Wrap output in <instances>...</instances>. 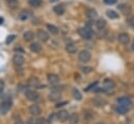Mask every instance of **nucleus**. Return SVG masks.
<instances>
[{
	"mask_svg": "<svg viewBox=\"0 0 134 124\" xmlns=\"http://www.w3.org/2000/svg\"><path fill=\"white\" fill-rule=\"evenodd\" d=\"M79 33H80V35H81L83 39H85V40H90V39L93 36V32L91 31V28H87V27H85V28H80V29H79Z\"/></svg>",
	"mask_w": 134,
	"mask_h": 124,
	"instance_id": "obj_1",
	"label": "nucleus"
},
{
	"mask_svg": "<svg viewBox=\"0 0 134 124\" xmlns=\"http://www.w3.org/2000/svg\"><path fill=\"white\" fill-rule=\"evenodd\" d=\"M12 106V101L10 100H4L0 103V115H5Z\"/></svg>",
	"mask_w": 134,
	"mask_h": 124,
	"instance_id": "obj_2",
	"label": "nucleus"
},
{
	"mask_svg": "<svg viewBox=\"0 0 134 124\" xmlns=\"http://www.w3.org/2000/svg\"><path fill=\"white\" fill-rule=\"evenodd\" d=\"M91 58V54L89 51L87 50H82L80 53H79V59L82 61V63H88Z\"/></svg>",
	"mask_w": 134,
	"mask_h": 124,
	"instance_id": "obj_3",
	"label": "nucleus"
},
{
	"mask_svg": "<svg viewBox=\"0 0 134 124\" xmlns=\"http://www.w3.org/2000/svg\"><path fill=\"white\" fill-rule=\"evenodd\" d=\"M25 96H26V98H27L28 100H30V101H36V100H38V98H39V94H38L37 92L32 91V90H27V91L25 92Z\"/></svg>",
	"mask_w": 134,
	"mask_h": 124,
	"instance_id": "obj_4",
	"label": "nucleus"
},
{
	"mask_svg": "<svg viewBox=\"0 0 134 124\" xmlns=\"http://www.w3.org/2000/svg\"><path fill=\"white\" fill-rule=\"evenodd\" d=\"M92 103H93L95 106L100 107V106H104V105L107 103V101H106V99H104L103 97H94V98L92 99Z\"/></svg>",
	"mask_w": 134,
	"mask_h": 124,
	"instance_id": "obj_5",
	"label": "nucleus"
},
{
	"mask_svg": "<svg viewBox=\"0 0 134 124\" xmlns=\"http://www.w3.org/2000/svg\"><path fill=\"white\" fill-rule=\"evenodd\" d=\"M131 106H132V105H125V104H119V105L116 107V110H117V113H118L119 115H125V114H127V113L130 110Z\"/></svg>",
	"mask_w": 134,
	"mask_h": 124,
	"instance_id": "obj_6",
	"label": "nucleus"
},
{
	"mask_svg": "<svg viewBox=\"0 0 134 124\" xmlns=\"http://www.w3.org/2000/svg\"><path fill=\"white\" fill-rule=\"evenodd\" d=\"M118 42L119 43H121V44H124V45H127L129 42H130V36H129V34L128 33H119L118 34Z\"/></svg>",
	"mask_w": 134,
	"mask_h": 124,
	"instance_id": "obj_7",
	"label": "nucleus"
},
{
	"mask_svg": "<svg viewBox=\"0 0 134 124\" xmlns=\"http://www.w3.org/2000/svg\"><path fill=\"white\" fill-rule=\"evenodd\" d=\"M13 63L16 65V66H22L23 64H24V57H23V55H21V54H16V55H14V57H13Z\"/></svg>",
	"mask_w": 134,
	"mask_h": 124,
	"instance_id": "obj_8",
	"label": "nucleus"
},
{
	"mask_svg": "<svg viewBox=\"0 0 134 124\" xmlns=\"http://www.w3.org/2000/svg\"><path fill=\"white\" fill-rule=\"evenodd\" d=\"M69 116H70V115H68V111H66V110H60V111L57 114V119L60 120L61 122H64V121H66L67 119H69Z\"/></svg>",
	"mask_w": 134,
	"mask_h": 124,
	"instance_id": "obj_9",
	"label": "nucleus"
},
{
	"mask_svg": "<svg viewBox=\"0 0 134 124\" xmlns=\"http://www.w3.org/2000/svg\"><path fill=\"white\" fill-rule=\"evenodd\" d=\"M117 7H118V9L121 11V14H124V15H126V16H128V15L131 14V7H130L129 5L119 4V5H117Z\"/></svg>",
	"mask_w": 134,
	"mask_h": 124,
	"instance_id": "obj_10",
	"label": "nucleus"
},
{
	"mask_svg": "<svg viewBox=\"0 0 134 124\" xmlns=\"http://www.w3.org/2000/svg\"><path fill=\"white\" fill-rule=\"evenodd\" d=\"M37 35H38V38H39L41 41H43V42H47L48 39H49V34H48L45 30H42V29L38 30Z\"/></svg>",
	"mask_w": 134,
	"mask_h": 124,
	"instance_id": "obj_11",
	"label": "nucleus"
},
{
	"mask_svg": "<svg viewBox=\"0 0 134 124\" xmlns=\"http://www.w3.org/2000/svg\"><path fill=\"white\" fill-rule=\"evenodd\" d=\"M104 88L106 90H112L115 88V81L113 79H109L107 78L105 81H104Z\"/></svg>",
	"mask_w": 134,
	"mask_h": 124,
	"instance_id": "obj_12",
	"label": "nucleus"
},
{
	"mask_svg": "<svg viewBox=\"0 0 134 124\" xmlns=\"http://www.w3.org/2000/svg\"><path fill=\"white\" fill-rule=\"evenodd\" d=\"M47 80H48V82H49L50 84H57V83L59 82L60 78H59V76L55 75V74H48V75H47Z\"/></svg>",
	"mask_w": 134,
	"mask_h": 124,
	"instance_id": "obj_13",
	"label": "nucleus"
},
{
	"mask_svg": "<svg viewBox=\"0 0 134 124\" xmlns=\"http://www.w3.org/2000/svg\"><path fill=\"white\" fill-rule=\"evenodd\" d=\"M60 98H61V93L59 91H57V90H52L51 93L49 94V99L51 101H57Z\"/></svg>",
	"mask_w": 134,
	"mask_h": 124,
	"instance_id": "obj_14",
	"label": "nucleus"
},
{
	"mask_svg": "<svg viewBox=\"0 0 134 124\" xmlns=\"http://www.w3.org/2000/svg\"><path fill=\"white\" fill-rule=\"evenodd\" d=\"M29 113H30L32 116H38V115L41 113V108L39 107V105L32 104V105L29 106Z\"/></svg>",
	"mask_w": 134,
	"mask_h": 124,
	"instance_id": "obj_15",
	"label": "nucleus"
},
{
	"mask_svg": "<svg viewBox=\"0 0 134 124\" xmlns=\"http://www.w3.org/2000/svg\"><path fill=\"white\" fill-rule=\"evenodd\" d=\"M29 48H30V50H31L32 52H35V53H39V52H41V50H42V46H41L39 43H32V44L29 46Z\"/></svg>",
	"mask_w": 134,
	"mask_h": 124,
	"instance_id": "obj_16",
	"label": "nucleus"
},
{
	"mask_svg": "<svg viewBox=\"0 0 134 124\" xmlns=\"http://www.w3.org/2000/svg\"><path fill=\"white\" fill-rule=\"evenodd\" d=\"M76 50H77V47H76L75 44H73V43L67 44V46H66V51H67L68 53H75Z\"/></svg>",
	"mask_w": 134,
	"mask_h": 124,
	"instance_id": "obj_17",
	"label": "nucleus"
},
{
	"mask_svg": "<svg viewBox=\"0 0 134 124\" xmlns=\"http://www.w3.org/2000/svg\"><path fill=\"white\" fill-rule=\"evenodd\" d=\"M119 104H125V105H132V100L129 97H120L118 100Z\"/></svg>",
	"mask_w": 134,
	"mask_h": 124,
	"instance_id": "obj_18",
	"label": "nucleus"
},
{
	"mask_svg": "<svg viewBox=\"0 0 134 124\" xmlns=\"http://www.w3.org/2000/svg\"><path fill=\"white\" fill-rule=\"evenodd\" d=\"M53 11L57 14V15H63L64 14V11H65V7H64V5H55L54 7H53Z\"/></svg>",
	"mask_w": 134,
	"mask_h": 124,
	"instance_id": "obj_19",
	"label": "nucleus"
},
{
	"mask_svg": "<svg viewBox=\"0 0 134 124\" xmlns=\"http://www.w3.org/2000/svg\"><path fill=\"white\" fill-rule=\"evenodd\" d=\"M106 21L104 19H98L96 22H95V25L97 27V29H104L106 27Z\"/></svg>",
	"mask_w": 134,
	"mask_h": 124,
	"instance_id": "obj_20",
	"label": "nucleus"
},
{
	"mask_svg": "<svg viewBox=\"0 0 134 124\" xmlns=\"http://www.w3.org/2000/svg\"><path fill=\"white\" fill-rule=\"evenodd\" d=\"M47 29L49 30V32H50L51 34H58V33H59V28L55 27L54 25L48 24V25H47Z\"/></svg>",
	"mask_w": 134,
	"mask_h": 124,
	"instance_id": "obj_21",
	"label": "nucleus"
},
{
	"mask_svg": "<svg viewBox=\"0 0 134 124\" xmlns=\"http://www.w3.org/2000/svg\"><path fill=\"white\" fill-rule=\"evenodd\" d=\"M23 38H24V40H25V41H31V40L34 39V32H32V31H30V30H27V31H25V32H24Z\"/></svg>",
	"mask_w": 134,
	"mask_h": 124,
	"instance_id": "obj_22",
	"label": "nucleus"
},
{
	"mask_svg": "<svg viewBox=\"0 0 134 124\" xmlns=\"http://www.w3.org/2000/svg\"><path fill=\"white\" fill-rule=\"evenodd\" d=\"M69 122H70V124H77V122H79V116L76 114H71L69 116Z\"/></svg>",
	"mask_w": 134,
	"mask_h": 124,
	"instance_id": "obj_23",
	"label": "nucleus"
},
{
	"mask_svg": "<svg viewBox=\"0 0 134 124\" xmlns=\"http://www.w3.org/2000/svg\"><path fill=\"white\" fill-rule=\"evenodd\" d=\"M86 14H87V17L88 18H90V19H93V18H95L96 17V10L95 9H93V8H89V9H87V11H86Z\"/></svg>",
	"mask_w": 134,
	"mask_h": 124,
	"instance_id": "obj_24",
	"label": "nucleus"
},
{
	"mask_svg": "<svg viewBox=\"0 0 134 124\" xmlns=\"http://www.w3.org/2000/svg\"><path fill=\"white\" fill-rule=\"evenodd\" d=\"M28 84L31 86H38L39 85V80L37 77H30L28 79Z\"/></svg>",
	"mask_w": 134,
	"mask_h": 124,
	"instance_id": "obj_25",
	"label": "nucleus"
},
{
	"mask_svg": "<svg viewBox=\"0 0 134 124\" xmlns=\"http://www.w3.org/2000/svg\"><path fill=\"white\" fill-rule=\"evenodd\" d=\"M72 95H73V98L75 100H81L82 99V94L80 93V91L77 89H73L72 90Z\"/></svg>",
	"mask_w": 134,
	"mask_h": 124,
	"instance_id": "obj_26",
	"label": "nucleus"
},
{
	"mask_svg": "<svg viewBox=\"0 0 134 124\" xmlns=\"http://www.w3.org/2000/svg\"><path fill=\"white\" fill-rule=\"evenodd\" d=\"M28 3L32 7H39L42 4V1L41 0H28Z\"/></svg>",
	"mask_w": 134,
	"mask_h": 124,
	"instance_id": "obj_27",
	"label": "nucleus"
},
{
	"mask_svg": "<svg viewBox=\"0 0 134 124\" xmlns=\"http://www.w3.org/2000/svg\"><path fill=\"white\" fill-rule=\"evenodd\" d=\"M107 16L110 19H117L118 18V14H116L114 10H108L107 11Z\"/></svg>",
	"mask_w": 134,
	"mask_h": 124,
	"instance_id": "obj_28",
	"label": "nucleus"
},
{
	"mask_svg": "<svg viewBox=\"0 0 134 124\" xmlns=\"http://www.w3.org/2000/svg\"><path fill=\"white\" fill-rule=\"evenodd\" d=\"M6 1V3L10 6V7H15V6H17V4H18V0H5Z\"/></svg>",
	"mask_w": 134,
	"mask_h": 124,
	"instance_id": "obj_29",
	"label": "nucleus"
},
{
	"mask_svg": "<svg viewBox=\"0 0 134 124\" xmlns=\"http://www.w3.org/2000/svg\"><path fill=\"white\" fill-rule=\"evenodd\" d=\"M16 38V35L15 34H10V35H8L7 38H6V44H10L13 41H14V39Z\"/></svg>",
	"mask_w": 134,
	"mask_h": 124,
	"instance_id": "obj_30",
	"label": "nucleus"
},
{
	"mask_svg": "<svg viewBox=\"0 0 134 124\" xmlns=\"http://www.w3.org/2000/svg\"><path fill=\"white\" fill-rule=\"evenodd\" d=\"M92 70H93V69H92L91 67H83V68H82V71H83L84 73H86V74L92 72Z\"/></svg>",
	"mask_w": 134,
	"mask_h": 124,
	"instance_id": "obj_31",
	"label": "nucleus"
},
{
	"mask_svg": "<svg viewBox=\"0 0 134 124\" xmlns=\"http://www.w3.org/2000/svg\"><path fill=\"white\" fill-rule=\"evenodd\" d=\"M106 30H104V29H99V32H98V34H97V36L100 39V38H105L106 36Z\"/></svg>",
	"mask_w": 134,
	"mask_h": 124,
	"instance_id": "obj_32",
	"label": "nucleus"
},
{
	"mask_svg": "<svg viewBox=\"0 0 134 124\" xmlns=\"http://www.w3.org/2000/svg\"><path fill=\"white\" fill-rule=\"evenodd\" d=\"M36 124H46V120L43 119V118H40L36 121Z\"/></svg>",
	"mask_w": 134,
	"mask_h": 124,
	"instance_id": "obj_33",
	"label": "nucleus"
},
{
	"mask_svg": "<svg viewBox=\"0 0 134 124\" xmlns=\"http://www.w3.org/2000/svg\"><path fill=\"white\" fill-rule=\"evenodd\" d=\"M104 2L106 4H109V5H112V4H115L117 1L116 0H104Z\"/></svg>",
	"mask_w": 134,
	"mask_h": 124,
	"instance_id": "obj_34",
	"label": "nucleus"
},
{
	"mask_svg": "<svg viewBox=\"0 0 134 124\" xmlns=\"http://www.w3.org/2000/svg\"><path fill=\"white\" fill-rule=\"evenodd\" d=\"M128 23H129V25H131V26L134 27V17H130L128 19Z\"/></svg>",
	"mask_w": 134,
	"mask_h": 124,
	"instance_id": "obj_35",
	"label": "nucleus"
},
{
	"mask_svg": "<svg viewBox=\"0 0 134 124\" xmlns=\"http://www.w3.org/2000/svg\"><path fill=\"white\" fill-rule=\"evenodd\" d=\"M55 118H57V114H51V115L49 116V122H50V123L53 122Z\"/></svg>",
	"mask_w": 134,
	"mask_h": 124,
	"instance_id": "obj_36",
	"label": "nucleus"
},
{
	"mask_svg": "<svg viewBox=\"0 0 134 124\" xmlns=\"http://www.w3.org/2000/svg\"><path fill=\"white\" fill-rule=\"evenodd\" d=\"M65 104H67V102H66V101H64V102H60V103H58L55 106H57V107H61V106H64Z\"/></svg>",
	"mask_w": 134,
	"mask_h": 124,
	"instance_id": "obj_37",
	"label": "nucleus"
},
{
	"mask_svg": "<svg viewBox=\"0 0 134 124\" xmlns=\"http://www.w3.org/2000/svg\"><path fill=\"white\" fill-rule=\"evenodd\" d=\"M3 86H4V82H3V80H2V79H0V92L2 91Z\"/></svg>",
	"mask_w": 134,
	"mask_h": 124,
	"instance_id": "obj_38",
	"label": "nucleus"
},
{
	"mask_svg": "<svg viewBox=\"0 0 134 124\" xmlns=\"http://www.w3.org/2000/svg\"><path fill=\"white\" fill-rule=\"evenodd\" d=\"M91 25H92V22H91V21H88V23L86 24L85 27H87V28H91Z\"/></svg>",
	"mask_w": 134,
	"mask_h": 124,
	"instance_id": "obj_39",
	"label": "nucleus"
},
{
	"mask_svg": "<svg viewBox=\"0 0 134 124\" xmlns=\"http://www.w3.org/2000/svg\"><path fill=\"white\" fill-rule=\"evenodd\" d=\"M20 19H22V20L27 19V15H21V16H20Z\"/></svg>",
	"mask_w": 134,
	"mask_h": 124,
	"instance_id": "obj_40",
	"label": "nucleus"
},
{
	"mask_svg": "<svg viewBox=\"0 0 134 124\" xmlns=\"http://www.w3.org/2000/svg\"><path fill=\"white\" fill-rule=\"evenodd\" d=\"M2 23H3V18L0 17V24H2Z\"/></svg>",
	"mask_w": 134,
	"mask_h": 124,
	"instance_id": "obj_41",
	"label": "nucleus"
},
{
	"mask_svg": "<svg viewBox=\"0 0 134 124\" xmlns=\"http://www.w3.org/2000/svg\"><path fill=\"white\" fill-rule=\"evenodd\" d=\"M15 124H23V123H22V122H21V121H17V122H16V123H15Z\"/></svg>",
	"mask_w": 134,
	"mask_h": 124,
	"instance_id": "obj_42",
	"label": "nucleus"
},
{
	"mask_svg": "<svg viewBox=\"0 0 134 124\" xmlns=\"http://www.w3.org/2000/svg\"><path fill=\"white\" fill-rule=\"evenodd\" d=\"M132 50H134V42H133V44H132Z\"/></svg>",
	"mask_w": 134,
	"mask_h": 124,
	"instance_id": "obj_43",
	"label": "nucleus"
},
{
	"mask_svg": "<svg viewBox=\"0 0 134 124\" xmlns=\"http://www.w3.org/2000/svg\"><path fill=\"white\" fill-rule=\"evenodd\" d=\"M96 124H105V123H103V122H99V123H96Z\"/></svg>",
	"mask_w": 134,
	"mask_h": 124,
	"instance_id": "obj_44",
	"label": "nucleus"
},
{
	"mask_svg": "<svg viewBox=\"0 0 134 124\" xmlns=\"http://www.w3.org/2000/svg\"><path fill=\"white\" fill-rule=\"evenodd\" d=\"M50 1H51V2H54V1H57V0H50Z\"/></svg>",
	"mask_w": 134,
	"mask_h": 124,
	"instance_id": "obj_45",
	"label": "nucleus"
}]
</instances>
